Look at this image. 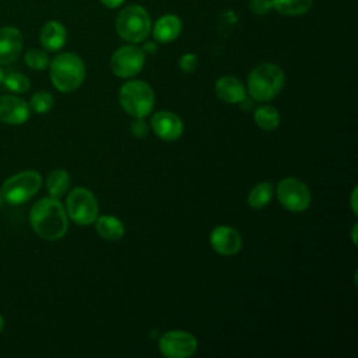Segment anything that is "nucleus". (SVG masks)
Masks as SVG:
<instances>
[{
    "instance_id": "obj_1",
    "label": "nucleus",
    "mask_w": 358,
    "mask_h": 358,
    "mask_svg": "<svg viewBox=\"0 0 358 358\" xmlns=\"http://www.w3.org/2000/svg\"><path fill=\"white\" fill-rule=\"evenodd\" d=\"M32 229L46 241H57L67 232V213L56 197H43L36 201L29 213Z\"/></svg>"
},
{
    "instance_id": "obj_2",
    "label": "nucleus",
    "mask_w": 358,
    "mask_h": 358,
    "mask_svg": "<svg viewBox=\"0 0 358 358\" xmlns=\"http://www.w3.org/2000/svg\"><path fill=\"white\" fill-rule=\"evenodd\" d=\"M49 74L56 90L60 92H73L85 78V66L77 53L63 52L50 60Z\"/></svg>"
},
{
    "instance_id": "obj_3",
    "label": "nucleus",
    "mask_w": 358,
    "mask_h": 358,
    "mask_svg": "<svg viewBox=\"0 0 358 358\" xmlns=\"http://www.w3.org/2000/svg\"><path fill=\"white\" fill-rule=\"evenodd\" d=\"M285 84L282 69L274 63H262L248 76V91L255 101L267 102L275 98Z\"/></svg>"
},
{
    "instance_id": "obj_4",
    "label": "nucleus",
    "mask_w": 358,
    "mask_h": 358,
    "mask_svg": "<svg viewBox=\"0 0 358 358\" xmlns=\"http://www.w3.org/2000/svg\"><path fill=\"white\" fill-rule=\"evenodd\" d=\"M151 18L148 11L138 6L130 4L123 7L116 17V32L129 43H141L151 32Z\"/></svg>"
},
{
    "instance_id": "obj_5",
    "label": "nucleus",
    "mask_w": 358,
    "mask_h": 358,
    "mask_svg": "<svg viewBox=\"0 0 358 358\" xmlns=\"http://www.w3.org/2000/svg\"><path fill=\"white\" fill-rule=\"evenodd\" d=\"M119 102L130 116L145 117L154 109L155 95L145 81L130 80L120 87Z\"/></svg>"
},
{
    "instance_id": "obj_6",
    "label": "nucleus",
    "mask_w": 358,
    "mask_h": 358,
    "mask_svg": "<svg viewBox=\"0 0 358 358\" xmlns=\"http://www.w3.org/2000/svg\"><path fill=\"white\" fill-rule=\"evenodd\" d=\"M42 185V176L35 171H22L10 176L1 187L3 199L13 206L22 204L34 197Z\"/></svg>"
},
{
    "instance_id": "obj_7",
    "label": "nucleus",
    "mask_w": 358,
    "mask_h": 358,
    "mask_svg": "<svg viewBox=\"0 0 358 358\" xmlns=\"http://www.w3.org/2000/svg\"><path fill=\"white\" fill-rule=\"evenodd\" d=\"M277 199L280 204L291 213H302L310 206V192L298 178H284L277 185Z\"/></svg>"
},
{
    "instance_id": "obj_8",
    "label": "nucleus",
    "mask_w": 358,
    "mask_h": 358,
    "mask_svg": "<svg viewBox=\"0 0 358 358\" xmlns=\"http://www.w3.org/2000/svg\"><path fill=\"white\" fill-rule=\"evenodd\" d=\"M69 217L78 225H90L98 217V203L95 196L85 187L73 189L66 201Z\"/></svg>"
},
{
    "instance_id": "obj_9",
    "label": "nucleus",
    "mask_w": 358,
    "mask_h": 358,
    "mask_svg": "<svg viewBox=\"0 0 358 358\" xmlns=\"http://www.w3.org/2000/svg\"><path fill=\"white\" fill-rule=\"evenodd\" d=\"M145 63V55L141 48L134 43L117 48L110 56V70L119 78H130L137 76Z\"/></svg>"
},
{
    "instance_id": "obj_10",
    "label": "nucleus",
    "mask_w": 358,
    "mask_h": 358,
    "mask_svg": "<svg viewBox=\"0 0 358 358\" xmlns=\"http://www.w3.org/2000/svg\"><path fill=\"white\" fill-rule=\"evenodd\" d=\"M158 348L166 358H187L196 352L197 340L189 331L171 330L159 337Z\"/></svg>"
},
{
    "instance_id": "obj_11",
    "label": "nucleus",
    "mask_w": 358,
    "mask_h": 358,
    "mask_svg": "<svg viewBox=\"0 0 358 358\" xmlns=\"http://www.w3.org/2000/svg\"><path fill=\"white\" fill-rule=\"evenodd\" d=\"M210 245L221 256H234L242 248V238L235 228L218 225L210 232Z\"/></svg>"
},
{
    "instance_id": "obj_12",
    "label": "nucleus",
    "mask_w": 358,
    "mask_h": 358,
    "mask_svg": "<svg viewBox=\"0 0 358 358\" xmlns=\"http://www.w3.org/2000/svg\"><path fill=\"white\" fill-rule=\"evenodd\" d=\"M151 129L157 137L165 141L178 140L183 133V123L179 116L172 112H157L151 119Z\"/></svg>"
},
{
    "instance_id": "obj_13",
    "label": "nucleus",
    "mask_w": 358,
    "mask_h": 358,
    "mask_svg": "<svg viewBox=\"0 0 358 358\" xmlns=\"http://www.w3.org/2000/svg\"><path fill=\"white\" fill-rule=\"evenodd\" d=\"M24 46V38L15 27L0 28V64L13 63L21 53Z\"/></svg>"
},
{
    "instance_id": "obj_14",
    "label": "nucleus",
    "mask_w": 358,
    "mask_h": 358,
    "mask_svg": "<svg viewBox=\"0 0 358 358\" xmlns=\"http://www.w3.org/2000/svg\"><path fill=\"white\" fill-rule=\"evenodd\" d=\"M29 117V105L14 95L0 96V122L7 124H22Z\"/></svg>"
},
{
    "instance_id": "obj_15",
    "label": "nucleus",
    "mask_w": 358,
    "mask_h": 358,
    "mask_svg": "<svg viewBox=\"0 0 358 358\" xmlns=\"http://www.w3.org/2000/svg\"><path fill=\"white\" fill-rule=\"evenodd\" d=\"M217 96L227 103H242L246 101L243 83L234 76H222L215 81Z\"/></svg>"
},
{
    "instance_id": "obj_16",
    "label": "nucleus",
    "mask_w": 358,
    "mask_h": 358,
    "mask_svg": "<svg viewBox=\"0 0 358 358\" xmlns=\"http://www.w3.org/2000/svg\"><path fill=\"white\" fill-rule=\"evenodd\" d=\"M182 32V20L176 14L161 15L154 25H151V34L159 43H169L175 41Z\"/></svg>"
},
{
    "instance_id": "obj_17",
    "label": "nucleus",
    "mask_w": 358,
    "mask_h": 358,
    "mask_svg": "<svg viewBox=\"0 0 358 358\" xmlns=\"http://www.w3.org/2000/svg\"><path fill=\"white\" fill-rule=\"evenodd\" d=\"M39 41L45 50L57 52L67 41V31L64 25L56 20H50L43 24L39 32Z\"/></svg>"
},
{
    "instance_id": "obj_18",
    "label": "nucleus",
    "mask_w": 358,
    "mask_h": 358,
    "mask_svg": "<svg viewBox=\"0 0 358 358\" xmlns=\"http://www.w3.org/2000/svg\"><path fill=\"white\" fill-rule=\"evenodd\" d=\"M95 229L98 235L106 241H119L124 235L123 222L112 215L96 217Z\"/></svg>"
},
{
    "instance_id": "obj_19",
    "label": "nucleus",
    "mask_w": 358,
    "mask_h": 358,
    "mask_svg": "<svg viewBox=\"0 0 358 358\" xmlns=\"http://www.w3.org/2000/svg\"><path fill=\"white\" fill-rule=\"evenodd\" d=\"M313 0H271L273 10L281 15L298 17L306 14L312 8Z\"/></svg>"
},
{
    "instance_id": "obj_20",
    "label": "nucleus",
    "mask_w": 358,
    "mask_h": 358,
    "mask_svg": "<svg viewBox=\"0 0 358 358\" xmlns=\"http://www.w3.org/2000/svg\"><path fill=\"white\" fill-rule=\"evenodd\" d=\"M70 187V175L64 169H55L48 175L46 189L52 197H62Z\"/></svg>"
},
{
    "instance_id": "obj_21",
    "label": "nucleus",
    "mask_w": 358,
    "mask_h": 358,
    "mask_svg": "<svg viewBox=\"0 0 358 358\" xmlns=\"http://www.w3.org/2000/svg\"><path fill=\"white\" fill-rule=\"evenodd\" d=\"M273 192H274V187L270 182H260L256 186H253L252 190L249 192L248 204L256 210L263 208L270 203L273 197Z\"/></svg>"
},
{
    "instance_id": "obj_22",
    "label": "nucleus",
    "mask_w": 358,
    "mask_h": 358,
    "mask_svg": "<svg viewBox=\"0 0 358 358\" xmlns=\"http://www.w3.org/2000/svg\"><path fill=\"white\" fill-rule=\"evenodd\" d=\"M255 123L263 130H274L280 124V115L271 105L259 106L253 113Z\"/></svg>"
},
{
    "instance_id": "obj_23",
    "label": "nucleus",
    "mask_w": 358,
    "mask_h": 358,
    "mask_svg": "<svg viewBox=\"0 0 358 358\" xmlns=\"http://www.w3.org/2000/svg\"><path fill=\"white\" fill-rule=\"evenodd\" d=\"M24 62L32 70H45L49 67L50 59H49V55L46 50L32 48L25 52Z\"/></svg>"
},
{
    "instance_id": "obj_24",
    "label": "nucleus",
    "mask_w": 358,
    "mask_h": 358,
    "mask_svg": "<svg viewBox=\"0 0 358 358\" xmlns=\"http://www.w3.org/2000/svg\"><path fill=\"white\" fill-rule=\"evenodd\" d=\"M3 84L6 85V88L11 92H17V94H22L25 91L29 90L31 83L28 80V77L22 73L18 71H11L8 74H6L3 77Z\"/></svg>"
},
{
    "instance_id": "obj_25",
    "label": "nucleus",
    "mask_w": 358,
    "mask_h": 358,
    "mask_svg": "<svg viewBox=\"0 0 358 358\" xmlns=\"http://www.w3.org/2000/svg\"><path fill=\"white\" fill-rule=\"evenodd\" d=\"M53 103H55V101H53L52 94H49L48 91H38L32 95L29 108L34 112L42 115V113H48L53 108Z\"/></svg>"
},
{
    "instance_id": "obj_26",
    "label": "nucleus",
    "mask_w": 358,
    "mask_h": 358,
    "mask_svg": "<svg viewBox=\"0 0 358 358\" xmlns=\"http://www.w3.org/2000/svg\"><path fill=\"white\" fill-rule=\"evenodd\" d=\"M199 64V57L194 53H185L180 56L178 66L185 73H193Z\"/></svg>"
},
{
    "instance_id": "obj_27",
    "label": "nucleus",
    "mask_w": 358,
    "mask_h": 358,
    "mask_svg": "<svg viewBox=\"0 0 358 358\" xmlns=\"http://www.w3.org/2000/svg\"><path fill=\"white\" fill-rule=\"evenodd\" d=\"M249 8L257 15H266L273 10L271 0H249Z\"/></svg>"
},
{
    "instance_id": "obj_28",
    "label": "nucleus",
    "mask_w": 358,
    "mask_h": 358,
    "mask_svg": "<svg viewBox=\"0 0 358 358\" xmlns=\"http://www.w3.org/2000/svg\"><path fill=\"white\" fill-rule=\"evenodd\" d=\"M136 120L131 122L130 124V131L134 137H144L148 133V126L144 122V117H134Z\"/></svg>"
},
{
    "instance_id": "obj_29",
    "label": "nucleus",
    "mask_w": 358,
    "mask_h": 358,
    "mask_svg": "<svg viewBox=\"0 0 358 358\" xmlns=\"http://www.w3.org/2000/svg\"><path fill=\"white\" fill-rule=\"evenodd\" d=\"M141 49H143L144 55H154V53L157 52V43L152 42V41H148V42H145V43L143 45Z\"/></svg>"
},
{
    "instance_id": "obj_30",
    "label": "nucleus",
    "mask_w": 358,
    "mask_h": 358,
    "mask_svg": "<svg viewBox=\"0 0 358 358\" xmlns=\"http://www.w3.org/2000/svg\"><path fill=\"white\" fill-rule=\"evenodd\" d=\"M108 8H117L124 3V0H99Z\"/></svg>"
},
{
    "instance_id": "obj_31",
    "label": "nucleus",
    "mask_w": 358,
    "mask_h": 358,
    "mask_svg": "<svg viewBox=\"0 0 358 358\" xmlns=\"http://www.w3.org/2000/svg\"><path fill=\"white\" fill-rule=\"evenodd\" d=\"M351 208H352V213L357 214V187H354L351 193Z\"/></svg>"
},
{
    "instance_id": "obj_32",
    "label": "nucleus",
    "mask_w": 358,
    "mask_h": 358,
    "mask_svg": "<svg viewBox=\"0 0 358 358\" xmlns=\"http://www.w3.org/2000/svg\"><path fill=\"white\" fill-rule=\"evenodd\" d=\"M351 236H352V243H354V245H357V224H354V227H352Z\"/></svg>"
},
{
    "instance_id": "obj_33",
    "label": "nucleus",
    "mask_w": 358,
    "mask_h": 358,
    "mask_svg": "<svg viewBox=\"0 0 358 358\" xmlns=\"http://www.w3.org/2000/svg\"><path fill=\"white\" fill-rule=\"evenodd\" d=\"M3 327H4V319H3V316L0 315V331L3 330Z\"/></svg>"
},
{
    "instance_id": "obj_34",
    "label": "nucleus",
    "mask_w": 358,
    "mask_h": 358,
    "mask_svg": "<svg viewBox=\"0 0 358 358\" xmlns=\"http://www.w3.org/2000/svg\"><path fill=\"white\" fill-rule=\"evenodd\" d=\"M3 77H4V73H3V70L0 69V84L3 83Z\"/></svg>"
},
{
    "instance_id": "obj_35",
    "label": "nucleus",
    "mask_w": 358,
    "mask_h": 358,
    "mask_svg": "<svg viewBox=\"0 0 358 358\" xmlns=\"http://www.w3.org/2000/svg\"><path fill=\"white\" fill-rule=\"evenodd\" d=\"M3 194H1V190H0V207H1V204H3Z\"/></svg>"
}]
</instances>
